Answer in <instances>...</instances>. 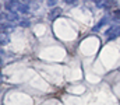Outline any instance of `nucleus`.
Wrapping results in <instances>:
<instances>
[{
  "mask_svg": "<svg viewBox=\"0 0 120 105\" xmlns=\"http://www.w3.org/2000/svg\"><path fill=\"white\" fill-rule=\"evenodd\" d=\"M0 21L11 24V21H18V17L15 13H0Z\"/></svg>",
  "mask_w": 120,
  "mask_h": 105,
  "instance_id": "obj_1",
  "label": "nucleus"
},
{
  "mask_svg": "<svg viewBox=\"0 0 120 105\" xmlns=\"http://www.w3.org/2000/svg\"><path fill=\"white\" fill-rule=\"evenodd\" d=\"M119 35H120V25H113L112 28H109V30L106 31V36H108L109 41L117 38Z\"/></svg>",
  "mask_w": 120,
  "mask_h": 105,
  "instance_id": "obj_2",
  "label": "nucleus"
},
{
  "mask_svg": "<svg viewBox=\"0 0 120 105\" xmlns=\"http://www.w3.org/2000/svg\"><path fill=\"white\" fill-rule=\"evenodd\" d=\"M61 11H63V10H61L60 7H56V8L50 10V11H49V20H52V21H53V20H56L60 14H61Z\"/></svg>",
  "mask_w": 120,
  "mask_h": 105,
  "instance_id": "obj_3",
  "label": "nucleus"
},
{
  "mask_svg": "<svg viewBox=\"0 0 120 105\" xmlns=\"http://www.w3.org/2000/svg\"><path fill=\"white\" fill-rule=\"evenodd\" d=\"M13 24H8V23H0V32H6V34H8V32H11L13 31Z\"/></svg>",
  "mask_w": 120,
  "mask_h": 105,
  "instance_id": "obj_4",
  "label": "nucleus"
},
{
  "mask_svg": "<svg viewBox=\"0 0 120 105\" xmlns=\"http://www.w3.org/2000/svg\"><path fill=\"white\" fill-rule=\"evenodd\" d=\"M8 42H10V34H6V32H0V46L8 45Z\"/></svg>",
  "mask_w": 120,
  "mask_h": 105,
  "instance_id": "obj_5",
  "label": "nucleus"
},
{
  "mask_svg": "<svg viewBox=\"0 0 120 105\" xmlns=\"http://www.w3.org/2000/svg\"><path fill=\"white\" fill-rule=\"evenodd\" d=\"M17 11H20V13H22V14H28V13H30V4H27V3H20Z\"/></svg>",
  "mask_w": 120,
  "mask_h": 105,
  "instance_id": "obj_6",
  "label": "nucleus"
},
{
  "mask_svg": "<svg viewBox=\"0 0 120 105\" xmlns=\"http://www.w3.org/2000/svg\"><path fill=\"white\" fill-rule=\"evenodd\" d=\"M112 17H113V18H120V8L112 11Z\"/></svg>",
  "mask_w": 120,
  "mask_h": 105,
  "instance_id": "obj_7",
  "label": "nucleus"
},
{
  "mask_svg": "<svg viewBox=\"0 0 120 105\" xmlns=\"http://www.w3.org/2000/svg\"><path fill=\"white\" fill-rule=\"evenodd\" d=\"M106 23H108V18H106V17H103V18H102V20L99 21V24H98V27H96V30H98L99 27H102V25H105Z\"/></svg>",
  "mask_w": 120,
  "mask_h": 105,
  "instance_id": "obj_8",
  "label": "nucleus"
},
{
  "mask_svg": "<svg viewBox=\"0 0 120 105\" xmlns=\"http://www.w3.org/2000/svg\"><path fill=\"white\" fill-rule=\"evenodd\" d=\"M20 25L21 27H28L30 25V21L28 20H20Z\"/></svg>",
  "mask_w": 120,
  "mask_h": 105,
  "instance_id": "obj_9",
  "label": "nucleus"
},
{
  "mask_svg": "<svg viewBox=\"0 0 120 105\" xmlns=\"http://www.w3.org/2000/svg\"><path fill=\"white\" fill-rule=\"evenodd\" d=\"M1 55H3V51H1V48H0V58H1Z\"/></svg>",
  "mask_w": 120,
  "mask_h": 105,
  "instance_id": "obj_10",
  "label": "nucleus"
},
{
  "mask_svg": "<svg viewBox=\"0 0 120 105\" xmlns=\"http://www.w3.org/2000/svg\"><path fill=\"white\" fill-rule=\"evenodd\" d=\"M0 63H1V58H0Z\"/></svg>",
  "mask_w": 120,
  "mask_h": 105,
  "instance_id": "obj_11",
  "label": "nucleus"
},
{
  "mask_svg": "<svg viewBox=\"0 0 120 105\" xmlns=\"http://www.w3.org/2000/svg\"><path fill=\"white\" fill-rule=\"evenodd\" d=\"M0 78H1V73H0Z\"/></svg>",
  "mask_w": 120,
  "mask_h": 105,
  "instance_id": "obj_12",
  "label": "nucleus"
}]
</instances>
